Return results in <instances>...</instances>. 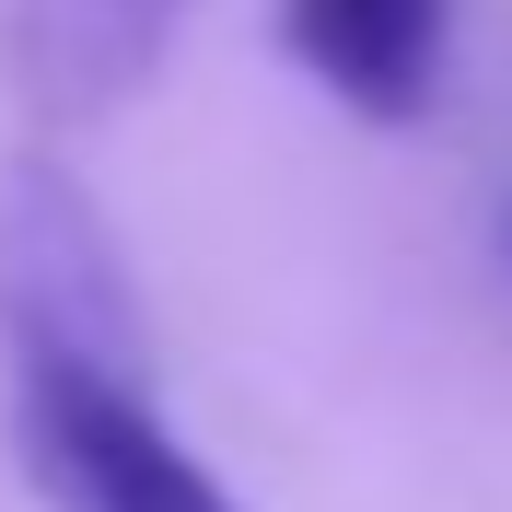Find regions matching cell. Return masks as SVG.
Wrapping results in <instances>:
<instances>
[{"mask_svg":"<svg viewBox=\"0 0 512 512\" xmlns=\"http://www.w3.org/2000/svg\"><path fill=\"white\" fill-rule=\"evenodd\" d=\"M280 35H291V59L315 70L350 117L408 128L419 105L443 94L454 0H280Z\"/></svg>","mask_w":512,"mask_h":512,"instance_id":"cell-2","label":"cell"},{"mask_svg":"<svg viewBox=\"0 0 512 512\" xmlns=\"http://www.w3.org/2000/svg\"><path fill=\"white\" fill-rule=\"evenodd\" d=\"M175 12V0H47V47H59L70 70H117L152 47V24Z\"/></svg>","mask_w":512,"mask_h":512,"instance_id":"cell-3","label":"cell"},{"mask_svg":"<svg viewBox=\"0 0 512 512\" xmlns=\"http://www.w3.org/2000/svg\"><path fill=\"white\" fill-rule=\"evenodd\" d=\"M501 245H512V222H501Z\"/></svg>","mask_w":512,"mask_h":512,"instance_id":"cell-4","label":"cell"},{"mask_svg":"<svg viewBox=\"0 0 512 512\" xmlns=\"http://www.w3.org/2000/svg\"><path fill=\"white\" fill-rule=\"evenodd\" d=\"M12 443L47 512H245L163 431V408L140 396V361L12 338Z\"/></svg>","mask_w":512,"mask_h":512,"instance_id":"cell-1","label":"cell"}]
</instances>
